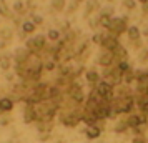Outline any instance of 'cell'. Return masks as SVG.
<instances>
[{
	"label": "cell",
	"instance_id": "cell-1",
	"mask_svg": "<svg viewBox=\"0 0 148 143\" xmlns=\"http://www.w3.org/2000/svg\"><path fill=\"white\" fill-rule=\"evenodd\" d=\"M133 96H125V98H113L112 108L115 113H132L133 110Z\"/></svg>",
	"mask_w": 148,
	"mask_h": 143
},
{
	"label": "cell",
	"instance_id": "cell-2",
	"mask_svg": "<svg viewBox=\"0 0 148 143\" xmlns=\"http://www.w3.org/2000/svg\"><path fill=\"white\" fill-rule=\"evenodd\" d=\"M95 92H97V95L100 96L101 100H105V102H113V87H112L110 83L100 80V82L95 85Z\"/></svg>",
	"mask_w": 148,
	"mask_h": 143
},
{
	"label": "cell",
	"instance_id": "cell-3",
	"mask_svg": "<svg viewBox=\"0 0 148 143\" xmlns=\"http://www.w3.org/2000/svg\"><path fill=\"white\" fill-rule=\"evenodd\" d=\"M127 18L123 17V18H120V17H116V18H112V22H110V27H108V32L113 35H118L123 34V32H127Z\"/></svg>",
	"mask_w": 148,
	"mask_h": 143
},
{
	"label": "cell",
	"instance_id": "cell-4",
	"mask_svg": "<svg viewBox=\"0 0 148 143\" xmlns=\"http://www.w3.org/2000/svg\"><path fill=\"white\" fill-rule=\"evenodd\" d=\"M45 47V37L43 35H37V37H34V38H30V40L27 42V50L28 52H34V53H37V52H40L42 48Z\"/></svg>",
	"mask_w": 148,
	"mask_h": 143
},
{
	"label": "cell",
	"instance_id": "cell-5",
	"mask_svg": "<svg viewBox=\"0 0 148 143\" xmlns=\"http://www.w3.org/2000/svg\"><path fill=\"white\" fill-rule=\"evenodd\" d=\"M68 98H72V102L73 103H82L83 102V88H82L78 83H73V85H70V88H68Z\"/></svg>",
	"mask_w": 148,
	"mask_h": 143
},
{
	"label": "cell",
	"instance_id": "cell-6",
	"mask_svg": "<svg viewBox=\"0 0 148 143\" xmlns=\"http://www.w3.org/2000/svg\"><path fill=\"white\" fill-rule=\"evenodd\" d=\"M100 45L105 50H110V52H113L115 48L118 47L120 43H118V38H116V35L113 34H108V35H101V42Z\"/></svg>",
	"mask_w": 148,
	"mask_h": 143
},
{
	"label": "cell",
	"instance_id": "cell-7",
	"mask_svg": "<svg viewBox=\"0 0 148 143\" xmlns=\"http://www.w3.org/2000/svg\"><path fill=\"white\" fill-rule=\"evenodd\" d=\"M113 60H115L113 52H110V50H105V48H103V52H101L100 57H98V63H100L101 67H112Z\"/></svg>",
	"mask_w": 148,
	"mask_h": 143
},
{
	"label": "cell",
	"instance_id": "cell-8",
	"mask_svg": "<svg viewBox=\"0 0 148 143\" xmlns=\"http://www.w3.org/2000/svg\"><path fill=\"white\" fill-rule=\"evenodd\" d=\"M23 122L27 123H34L37 122V112H35V107L34 105H28L25 107V110H23Z\"/></svg>",
	"mask_w": 148,
	"mask_h": 143
},
{
	"label": "cell",
	"instance_id": "cell-9",
	"mask_svg": "<svg viewBox=\"0 0 148 143\" xmlns=\"http://www.w3.org/2000/svg\"><path fill=\"white\" fill-rule=\"evenodd\" d=\"M14 110V100L10 96H2L0 98V113H8Z\"/></svg>",
	"mask_w": 148,
	"mask_h": 143
},
{
	"label": "cell",
	"instance_id": "cell-10",
	"mask_svg": "<svg viewBox=\"0 0 148 143\" xmlns=\"http://www.w3.org/2000/svg\"><path fill=\"white\" fill-rule=\"evenodd\" d=\"M148 90V73H141L136 78V92H147Z\"/></svg>",
	"mask_w": 148,
	"mask_h": 143
},
{
	"label": "cell",
	"instance_id": "cell-11",
	"mask_svg": "<svg viewBox=\"0 0 148 143\" xmlns=\"http://www.w3.org/2000/svg\"><path fill=\"white\" fill-rule=\"evenodd\" d=\"M14 55H15V62H17V63H23V62L28 58L30 52H28L27 48H17Z\"/></svg>",
	"mask_w": 148,
	"mask_h": 143
},
{
	"label": "cell",
	"instance_id": "cell-12",
	"mask_svg": "<svg viewBox=\"0 0 148 143\" xmlns=\"http://www.w3.org/2000/svg\"><path fill=\"white\" fill-rule=\"evenodd\" d=\"M127 34H128V38H130L132 42L140 40V37H141L140 28L136 27V25H132V27H128V28H127Z\"/></svg>",
	"mask_w": 148,
	"mask_h": 143
},
{
	"label": "cell",
	"instance_id": "cell-13",
	"mask_svg": "<svg viewBox=\"0 0 148 143\" xmlns=\"http://www.w3.org/2000/svg\"><path fill=\"white\" fill-rule=\"evenodd\" d=\"M100 133L101 130L95 125V127H88L87 130H85V135H87L88 140H97V138H100Z\"/></svg>",
	"mask_w": 148,
	"mask_h": 143
},
{
	"label": "cell",
	"instance_id": "cell-14",
	"mask_svg": "<svg viewBox=\"0 0 148 143\" xmlns=\"http://www.w3.org/2000/svg\"><path fill=\"white\" fill-rule=\"evenodd\" d=\"M85 77H87V82L90 83V85H97V83L100 82V73H98L97 70H88Z\"/></svg>",
	"mask_w": 148,
	"mask_h": 143
},
{
	"label": "cell",
	"instance_id": "cell-15",
	"mask_svg": "<svg viewBox=\"0 0 148 143\" xmlns=\"http://www.w3.org/2000/svg\"><path fill=\"white\" fill-rule=\"evenodd\" d=\"M35 28H37V25H35L32 20H25L23 23H22V30H23L25 34H34Z\"/></svg>",
	"mask_w": 148,
	"mask_h": 143
},
{
	"label": "cell",
	"instance_id": "cell-16",
	"mask_svg": "<svg viewBox=\"0 0 148 143\" xmlns=\"http://www.w3.org/2000/svg\"><path fill=\"white\" fill-rule=\"evenodd\" d=\"M113 57H116V58H120V60H123L125 57H127V48L121 47V45H118V47L113 50Z\"/></svg>",
	"mask_w": 148,
	"mask_h": 143
},
{
	"label": "cell",
	"instance_id": "cell-17",
	"mask_svg": "<svg viewBox=\"0 0 148 143\" xmlns=\"http://www.w3.org/2000/svg\"><path fill=\"white\" fill-rule=\"evenodd\" d=\"M0 15H3V17H10V10H8L5 0H0Z\"/></svg>",
	"mask_w": 148,
	"mask_h": 143
},
{
	"label": "cell",
	"instance_id": "cell-18",
	"mask_svg": "<svg viewBox=\"0 0 148 143\" xmlns=\"http://www.w3.org/2000/svg\"><path fill=\"white\" fill-rule=\"evenodd\" d=\"M48 38H50L52 42H58V38H60V32L55 30V28H50V32H48Z\"/></svg>",
	"mask_w": 148,
	"mask_h": 143
},
{
	"label": "cell",
	"instance_id": "cell-19",
	"mask_svg": "<svg viewBox=\"0 0 148 143\" xmlns=\"http://www.w3.org/2000/svg\"><path fill=\"white\" fill-rule=\"evenodd\" d=\"M121 3H123V7L128 8V10H135V7H136V0H123Z\"/></svg>",
	"mask_w": 148,
	"mask_h": 143
},
{
	"label": "cell",
	"instance_id": "cell-20",
	"mask_svg": "<svg viewBox=\"0 0 148 143\" xmlns=\"http://www.w3.org/2000/svg\"><path fill=\"white\" fill-rule=\"evenodd\" d=\"M52 7H53L55 10H63V8H65V0H53V2H52Z\"/></svg>",
	"mask_w": 148,
	"mask_h": 143
},
{
	"label": "cell",
	"instance_id": "cell-21",
	"mask_svg": "<svg viewBox=\"0 0 148 143\" xmlns=\"http://www.w3.org/2000/svg\"><path fill=\"white\" fill-rule=\"evenodd\" d=\"M127 128H128L127 122H118L116 125H115V131H116V133H120V131H125Z\"/></svg>",
	"mask_w": 148,
	"mask_h": 143
},
{
	"label": "cell",
	"instance_id": "cell-22",
	"mask_svg": "<svg viewBox=\"0 0 148 143\" xmlns=\"http://www.w3.org/2000/svg\"><path fill=\"white\" fill-rule=\"evenodd\" d=\"M0 67L3 68V70H7L10 67V58L8 57H3V58H0Z\"/></svg>",
	"mask_w": 148,
	"mask_h": 143
},
{
	"label": "cell",
	"instance_id": "cell-23",
	"mask_svg": "<svg viewBox=\"0 0 148 143\" xmlns=\"http://www.w3.org/2000/svg\"><path fill=\"white\" fill-rule=\"evenodd\" d=\"M32 22H34L35 25H42V22H43V18H42L40 15H37V14H32Z\"/></svg>",
	"mask_w": 148,
	"mask_h": 143
},
{
	"label": "cell",
	"instance_id": "cell-24",
	"mask_svg": "<svg viewBox=\"0 0 148 143\" xmlns=\"http://www.w3.org/2000/svg\"><path fill=\"white\" fill-rule=\"evenodd\" d=\"M14 10H17V12H22V10H23V2H22V0H15Z\"/></svg>",
	"mask_w": 148,
	"mask_h": 143
},
{
	"label": "cell",
	"instance_id": "cell-25",
	"mask_svg": "<svg viewBox=\"0 0 148 143\" xmlns=\"http://www.w3.org/2000/svg\"><path fill=\"white\" fill-rule=\"evenodd\" d=\"M93 7H97V0H88V7H87V14H92Z\"/></svg>",
	"mask_w": 148,
	"mask_h": 143
},
{
	"label": "cell",
	"instance_id": "cell-26",
	"mask_svg": "<svg viewBox=\"0 0 148 143\" xmlns=\"http://www.w3.org/2000/svg\"><path fill=\"white\" fill-rule=\"evenodd\" d=\"M8 123H10V118H8V116H2V118H0V125H2V127H7Z\"/></svg>",
	"mask_w": 148,
	"mask_h": 143
},
{
	"label": "cell",
	"instance_id": "cell-27",
	"mask_svg": "<svg viewBox=\"0 0 148 143\" xmlns=\"http://www.w3.org/2000/svg\"><path fill=\"white\" fill-rule=\"evenodd\" d=\"M133 143H147V140H145V136H135L133 138Z\"/></svg>",
	"mask_w": 148,
	"mask_h": 143
},
{
	"label": "cell",
	"instance_id": "cell-28",
	"mask_svg": "<svg viewBox=\"0 0 148 143\" xmlns=\"http://www.w3.org/2000/svg\"><path fill=\"white\" fill-rule=\"evenodd\" d=\"M92 42H95V43H100V42H101V35L100 34H95L93 37H92Z\"/></svg>",
	"mask_w": 148,
	"mask_h": 143
},
{
	"label": "cell",
	"instance_id": "cell-29",
	"mask_svg": "<svg viewBox=\"0 0 148 143\" xmlns=\"http://www.w3.org/2000/svg\"><path fill=\"white\" fill-rule=\"evenodd\" d=\"M45 68H47V70H53L55 68V62H48V63H45Z\"/></svg>",
	"mask_w": 148,
	"mask_h": 143
},
{
	"label": "cell",
	"instance_id": "cell-30",
	"mask_svg": "<svg viewBox=\"0 0 148 143\" xmlns=\"http://www.w3.org/2000/svg\"><path fill=\"white\" fill-rule=\"evenodd\" d=\"M48 138H50V135H48V133H42V135H40V140H43V142H45V140H48Z\"/></svg>",
	"mask_w": 148,
	"mask_h": 143
},
{
	"label": "cell",
	"instance_id": "cell-31",
	"mask_svg": "<svg viewBox=\"0 0 148 143\" xmlns=\"http://www.w3.org/2000/svg\"><path fill=\"white\" fill-rule=\"evenodd\" d=\"M140 32H141V35H143V37H148V27H145L143 30H140Z\"/></svg>",
	"mask_w": 148,
	"mask_h": 143
},
{
	"label": "cell",
	"instance_id": "cell-32",
	"mask_svg": "<svg viewBox=\"0 0 148 143\" xmlns=\"http://www.w3.org/2000/svg\"><path fill=\"white\" fill-rule=\"evenodd\" d=\"M148 14V5H143V15Z\"/></svg>",
	"mask_w": 148,
	"mask_h": 143
},
{
	"label": "cell",
	"instance_id": "cell-33",
	"mask_svg": "<svg viewBox=\"0 0 148 143\" xmlns=\"http://www.w3.org/2000/svg\"><path fill=\"white\" fill-rule=\"evenodd\" d=\"M138 2H140L141 5H148V0H138Z\"/></svg>",
	"mask_w": 148,
	"mask_h": 143
},
{
	"label": "cell",
	"instance_id": "cell-34",
	"mask_svg": "<svg viewBox=\"0 0 148 143\" xmlns=\"http://www.w3.org/2000/svg\"><path fill=\"white\" fill-rule=\"evenodd\" d=\"M5 45H7V43H5V42H3V40L0 42V48H5Z\"/></svg>",
	"mask_w": 148,
	"mask_h": 143
},
{
	"label": "cell",
	"instance_id": "cell-35",
	"mask_svg": "<svg viewBox=\"0 0 148 143\" xmlns=\"http://www.w3.org/2000/svg\"><path fill=\"white\" fill-rule=\"evenodd\" d=\"M75 2H77V3H80V2H83V0H75Z\"/></svg>",
	"mask_w": 148,
	"mask_h": 143
},
{
	"label": "cell",
	"instance_id": "cell-36",
	"mask_svg": "<svg viewBox=\"0 0 148 143\" xmlns=\"http://www.w3.org/2000/svg\"><path fill=\"white\" fill-rule=\"evenodd\" d=\"M108 2H113V0H108Z\"/></svg>",
	"mask_w": 148,
	"mask_h": 143
}]
</instances>
